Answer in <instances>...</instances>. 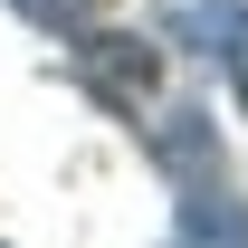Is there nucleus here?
I'll return each mask as SVG.
<instances>
[{"label": "nucleus", "mask_w": 248, "mask_h": 248, "mask_svg": "<svg viewBox=\"0 0 248 248\" xmlns=\"http://www.w3.org/2000/svg\"><path fill=\"white\" fill-rule=\"evenodd\" d=\"M210 58H219V77H229V105L248 115V0H219L210 10Z\"/></svg>", "instance_id": "obj_4"}, {"label": "nucleus", "mask_w": 248, "mask_h": 248, "mask_svg": "<svg viewBox=\"0 0 248 248\" xmlns=\"http://www.w3.org/2000/svg\"><path fill=\"white\" fill-rule=\"evenodd\" d=\"M19 19H38V29H58V38H77V29H95V0H10Z\"/></svg>", "instance_id": "obj_5"}, {"label": "nucleus", "mask_w": 248, "mask_h": 248, "mask_svg": "<svg viewBox=\"0 0 248 248\" xmlns=\"http://www.w3.org/2000/svg\"><path fill=\"white\" fill-rule=\"evenodd\" d=\"M153 143V162L172 172V182H201V172H219V143H210V115H191V105H172V115L143 134Z\"/></svg>", "instance_id": "obj_3"}, {"label": "nucleus", "mask_w": 248, "mask_h": 248, "mask_svg": "<svg viewBox=\"0 0 248 248\" xmlns=\"http://www.w3.org/2000/svg\"><path fill=\"white\" fill-rule=\"evenodd\" d=\"M172 248H248V201L219 172L182 182V210H172Z\"/></svg>", "instance_id": "obj_2"}, {"label": "nucleus", "mask_w": 248, "mask_h": 248, "mask_svg": "<svg viewBox=\"0 0 248 248\" xmlns=\"http://www.w3.org/2000/svg\"><path fill=\"white\" fill-rule=\"evenodd\" d=\"M67 48H77V86H86L105 115H143V105H153V86H162L153 38H134V29H77Z\"/></svg>", "instance_id": "obj_1"}]
</instances>
